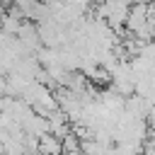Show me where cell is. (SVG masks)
<instances>
[{"instance_id":"6da1fadb","label":"cell","mask_w":155,"mask_h":155,"mask_svg":"<svg viewBox=\"0 0 155 155\" xmlns=\"http://www.w3.org/2000/svg\"><path fill=\"white\" fill-rule=\"evenodd\" d=\"M143 27H148V5L138 2V5H131L128 10V17H126V29L131 34L140 31Z\"/></svg>"},{"instance_id":"277c9868","label":"cell","mask_w":155,"mask_h":155,"mask_svg":"<svg viewBox=\"0 0 155 155\" xmlns=\"http://www.w3.org/2000/svg\"><path fill=\"white\" fill-rule=\"evenodd\" d=\"M61 155H82L80 150H73V153H61Z\"/></svg>"},{"instance_id":"3957f363","label":"cell","mask_w":155,"mask_h":155,"mask_svg":"<svg viewBox=\"0 0 155 155\" xmlns=\"http://www.w3.org/2000/svg\"><path fill=\"white\" fill-rule=\"evenodd\" d=\"M145 121H148V128H155V107H150V111H148Z\"/></svg>"},{"instance_id":"7a4b0ae2","label":"cell","mask_w":155,"mask_h":155,"mask_svg":"<svg viewBox=\"0 0 155 155\" xmlns=\"http://www.w3.org/2000/svg\"><path fill=\"white\" fill-rule=\"evenodd\" d=\"M36 140H39V150H36V153H41V155H61V140H58L56 136L44 133V136H39Z\"/></svg>"}]
</instances>
